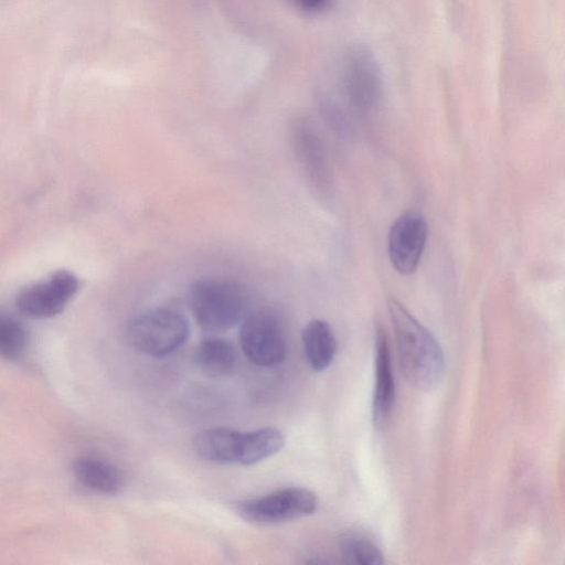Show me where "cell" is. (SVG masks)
<instances>
[{"mask_svg": "<svg viewBox=\"0 0 565 565\" xmlns=\"http://www.w3.org/2000/svg\"><path fill=\"white\" fill-rule=\"evenodd\" d=\"M77 480L86 488L104 493L121 491L125 479L122 472L111 462L96 457H79L73 466Z\"/></svg>", "mask_w": 565, "mask_h": 565, "instance_id": "12", "label": "cell"}, {"mask_svg": "<svg viewBox=\"0 0 565 565\" xmlns=\"http://www.w3.org/2000/svg\"><path fill=\"white\" fill-rule=\"evenodd\" d=\"M237 354L233 344L218 337H210L200 342L194 352L198 367L211 377L225 376L236 364Z\"/></svg>", "mask_w": 565, "mask_h": 565, "instance_id": "14", "label": "cell"}, {"mask_svg": "<svg viewBox=\"0 0 565 565\" xmlns=\"http://www.w3.org/2000/svg\"><path fill=\"white\" fill-rule=\"evenodd\" d=\"M342 81L344 94L355 111L370 115L380 107L384 83L379 62L369 47L356 45L348 52Z\"/></svg>", "mask_w": 565, "mask_h": 565, "instance_id": "6", "label": "cell"}, {"mask_svg": "<svg viewBox=\"0 0 565 565\" xmlns=\"http://www.w3.org/2000/svg\"><path fill=\"white\" fill-rule=\"evenodd\" d=\"M285 437L275 427L238 431L226 427L200 430L192 440L194 452L201 459L220 465L252 466L280 451Z\"/></svg>", "mask_w": 565, "mask_h": 565, "instance_id": "2", "label": "cell"}, {"mask_svg": "<svg viewBox=\"0 0 565 565\" xmlns=\"http://www.w3.org/2000/svg\"><path fill=\"white\" fill-rule=\"evenodd\" d=\"M189 332L186 319L167 308L141 312L127 327V337L135 350L157 359L168 356L181 348Z\"/></svg>", "mask_w": 565, "mask_h": 565, "instance_id": "4", "label": "cell"}, {"mask_svg": "<svg viewBox=\"0 0 565 565\" xmlns=\"http://www.w3.org/2000/svg\"><path fill=\"white\" fill-rule=\"evenodd\" d=\"M295 2L303 10L313 12L326 6L328 0H295Z\"/></svg>", "mask_w": 565, "mask_h": 565, "instance_id": "17", "label": "cell"}, {"mask_svg": "<svg viewBox=\"0 0 565 565\" xmlns=\"http://www.w3.org/2000/svg\"><path fill=\"white\" fill-rule=\"evenodd\" d=\"M77 289L78 280L73 273L57 270L45 281L24 288L18 295L15 305L29 318H51L65 308Z\"/></svg>", "mask_w": 565, "mask_h": 565, "instance_id": "9", "label": "cell"}, {"mask_svg": "<svg viewBox=\"0 0 565 565\" xmlns=\"http://www.w3.org/2000/svg\"><path fill=\"white\" fill-rule=\"evenodd\" d=\"M399 366L409 385L435 390L445 373L444 352L435 337L396 298L387 299Z\"/></svg>", "mask_w": 565, "mask_h": 565, "instance_id": "1", "label": "cell"}, {"mask_svg": "<svg viewBox=\"0 0 565 565\" xmlns=\"http://www.w3.org/2000/svg\"><path fill=\"white\" fill-rule=\"evenodd\" d=\"M294 147L303 170L319 188L330 183V167L320 136L306 119H299L292 127Z\"/></svg>", "mask_w": 565, "mask_h": 565, "instance_id": "10", "label": "cell"}, {"mask_svg": "<svg viewBox=\"0 0 565 565\" xmlns=\"http://www.w3.org/2000/svg\"><path fill=\"white\" fill-rule=\"evenodd\" d=\"M243 285L226 278H201L189 291V303L196 323L211 333L224 332L243 320L248 307Z\"/></svg>", "mask_w": 565, "mask_h": 565, "instance_id": "3", "label": "cell"}, {"mask_svg": "<svg viewBox=\"0 0 565 565\" xmlns=\"http://www.w3.org/2000/svg\"><path fill=\"white\" fill-rule=\"evenodd\" d=\"M305 356L310 367L321 372L330 366L337 352V339L331 326L321 319H313L302 331Z\"/></svg>", "mask_w": 565, "mask_h": 565, "instance_id": "13", "label": "cell"}, {"mask_svg": "<svg viewBox=\"0 0 565 565\" xmlns=\"http://www.w3.org/2000/svg\"><path fill=\"white\" fill-rule=\"evenodd\" d=\"M428 237V225L419 212L406 211L392 224L387 237L390 260L402 275L413 274L422 259Z\"/></svg>", "mask_w": 565, "mask_h": 565, "instance_id": "8", "label": "cell"}, {"mask_svg": "<svg viewBox=\"0 0 565 565\" xmlns=\"http://www.w3.org/2000/svg\"><path fill=\"white\" fill-rule=\"evenodd\" d=\"M395 385L387 338L381 327L375 331V388L373 397V423L382 428L387 422L394 404Z\"/></svg>", "mask_w": 565, "mask_h": 565, "instance_id": "11", "label": "cell"}, {"mask_svg": "<svg viewBox=\"0 0 565 565\" xmlns=\"http://www.w3.org/2000/svg\"><path fill=\"white\" fill-rule=\"evenodd\" d=\"M339 550L345 563L382 565L384 556L377 545L360 533H347L340 539Z\"/></svg>", "mask_w": 565, "mask_h": 565, "instance_id": "15", "label": "cell"}, {"mask_svg": "<svg viewBox=\"0 0 565 565\" xmlns=\"http://www.w3.org/2000/svg\"><path fill=\"white\" fill-rule=\"evenodd\" d=\"M318 508L313 491L303 487L284 488L237 505L238 514L257 524H277L311 515Z\"/></svg>", "mask_w": 565, "mask_h": 565, "instance_id": "7", "label": "cell"}, {"mask_svg": "<svg viewBox=\"0 0 565 565\" xmlns=\"http://www.w3.org/2000/svg\"><path fill=\"white\" fill-rule=\"evenodd\" d=\"M245 356L255 365L274 366L286 356V337L278 315L270 308H259L245 315L238 333Z\"/></svg>", "mask_w": 565, "mask_h": 565, "instance_id": "5", "label": "cell"}, {"mask_svg": "<svg viewBox=\"0 0 565 565\" xmlns=\"http://www.w3.org/2000/svg\"><path fill=\"white\" fill-rule=\"evenodd\" d=\"M28 334L14 317L0 312V355L8 360L19 359L25 351Z\"/></svg>", "mask_w": 565, "mask_h": 565, "instance_id": "16", "label": "cell"}]
</instances>
